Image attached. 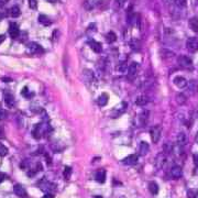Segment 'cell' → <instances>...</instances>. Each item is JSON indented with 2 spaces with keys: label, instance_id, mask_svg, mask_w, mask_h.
I'll return each mask as SVG.
<instances>
[{
  "label": "cell",
  "instance_id": "6da1fadb",
  "mask_svg": "<svg viewBox=\"0 0 198 198\" xmlns=\"http://www.w3.org/2000/svg\"><path fill=\"white\" fill-rule=\"evenodd\" d=\"M177 63L182 68H185V70H192L193 68V61L186 55H180L177 58Z\"/></svg>",
  "mask_w": 198,
  "mask_h": 198
},
{
  "label": "cell",
  "instance_id": "7a4b0ae2",
  "mask_svg": "<svg viewBox=\"0 0 198 198\" xmlns=\"http://www.w3.org/2000/svg\"><path fill=\"white\" fill-rule=\"evenodd\" d=\"M162 134V128L160 125H154L150 130V135H151V140L153 141V143H157L160 139H161Z\"/></svg>",
  "mask_w": 198,
  "mask_h": 198
},
{
  "label": "cell",
  "instance_id": "3957f363",
  "mask_svg": "<svg viewBox=\"0 0 198 198\" xmlns=\"http://www.w3.org/2000/svg\"><path fill=\"white\" fill-rule=\"evenodd\" d=\"M186 47L189 52L195 53L198 51V39L197 37H189L186 42Z\"/></svg>",
  "mask_w": 198,
  "mask_h": 198
},
{
  "label": "cell",
  "instance_id": "277c9868",
  "mask_svg": "<svg viewBox=\"0 0 198 198\" xmlns=\"http://www.w3.org/2000/svg\"><path fill=\"white\" fill-rule=\"evenodd\" d=\"M182 175H183V170L180 166H174L170 171V177L172 180H180Z\"/></svg>",
  "mask_w": 198,
  "mask_h": 198
},
{
  "label": "cell",
  "instance_id": "5b68a950",
  "mask_svg": "<svg viewBox=\"0 0 198 198\" xmlns=\"http://www.w3.org/2000/svg\"><path fill=\"white\" fill-rule=\"evenodd\" d=\"M165 163H166V156H165L164 153H160V154H157L155 157V161H154L155 167L157 168V170H160V168H162L163 166H164Z\"/></svg>",
  "mask_w": 198,
  "mask_h": 198
},
{
  "label": "cell",
  "instance_id": "8992f818",
  "mask_svg": "<svg viewBox=\"0 0 198 198\" xmlns=\"http://www.w3.org/2000/svg\"><path fill=\"white\" fill-rule=\"evenodd\" d=\"M28 50H29V52L32 53V54H39V53L43 52V49L41 47V45H39V44L35 43V42L29 43V45H28Z\"/></svg>",
  "mask_w": 198,
  "mask_h": 198
},
{
  "label": "cell",
  "instance_id": "52a82bcc",
  "mask_svg": "<svg viewBox=\"0 0 198 198\" xmlns=\"http://www.w3.org/2000/svg\"><path fill=\"white\" fill-rule=\"evenodd\" d=\"M138 155L137 154H131V155L127 156V157H125L123 160H122V163L125 165H134L138 163Z\"/></svg>",
  "mask_w": 198,
  "mask_h": 198
},
{
  "label": "cell",
  "instance_id": "ba28073f",
  "mask_svg": "<svg viewBox=\"0 0 198 198\" xmlns=\"http://www.w3.org/2000/svg\"><path fill=\"white\" fill-rule=\"evenodd\" d=\"M9 34L10 37H12V39H17L19 37V34H20V30H19L18 25L15 24V23H10L9 25Z\"/></svg>",
  "mask_w": 198,
  "mask_h": 198
},
{
  "label": "cell",
  "instance_id": "9c48e42d",
  "mask_svg": "<svg viewBox=\"0 0 198 198\" xmlns=\"http://www.w3.org/2000/svg\"><path fill=\"white\" fill-rule=\"evenodd\" d=\"M173 83L174 85L176 86V87H178V88H184V87L187 86V80L182 76H176L174 78Z\"/></svg>",
  "mask_w": 198,
  "mask_h": 198
},
{
  "label": "cell",
  "instance_id": "30bf717a",
  "mask_svg": "<svg viewBox=\"0 0 198 198\" xmlns=\"http://www.w3.org/2000/svg\"><path fill=\"white\" fill-rule=\"evenodd\" d=\"M13 192H15V194L17 196H19V197H25L27 196V190L24 189V187L22 185H19V184H17V185L13 187Z\"/></svg>",
  "mask_w": 198,
  "mask_h": 198
},
{
  "label": "cell",
  "instance_id": "8fae6325",
  "mask_svg": "<svg viewBox=\"0 0 198 198\" xmlns=\"http://www.w3.org/2000/svg\"><path fill=\"white\" fill-rule=\"evenodd\" d=\"M139 63H135V62H132L131 64L128 66V74L129 76H134L135 74L138 73L139 70Z\"/></svg>",
  "mask_w": 198,
  "mask_h": 198
},
{
  "label": "cell",
  "instance_id": "7c38bea8",
  "mask_svg": "<svg viewBox=\"0 0 198 198\" xmlns=\"http://www.w3.org/2000/svg\"><path fill=\"white\" fill-rule=\"evenodd\" d=\"M89 45H90V49L96 53H100L102 51V47H101V44L97 41H95V40H90L89 41Z\"/></svg>",
  "mask_w": 198,
  "mask_h": 198
},
{
  "label": "cell",
  "instance_id": "4fadbf2b",
  "mask_svg": "<svg viewBox=\"0 0 198 198\" xmlns=\"http://www.w3.org/2000/svg\"><path fill=\"white\" fill-rule=\"evenodd\" d=\"M95 180L100 184L105 183V182H106V171H105V170H99V171H97V173L95 175Z\"/></svg>",
  "mask_w": 198,
  "mask_h": 198
},
{
  "label": "cell",
  "instance_id": "5bb4252c",
  "mask_svg": "<svg viewBox=\"0 0 198 198\" xmlns=\"http://www.w3.org/2000/svg\"><path fill=\"white\" fill-rule=\"evenodd\" d=\"M188 25H189V28L192 29V31L198 32V18L197 17H193V18L189 19Z\"/></svg>",
  "mask_w": 198,
  "mask_h": 198
},
{
  "label": "cell",
  "instance_id": "9a60e30c",
  "mask_svg": "<svg viewBox=\"0 0 198 198\" xmlns=\"http://www.w3.org/2000/svg\"><path fill=\"white\" fill-rule=\"evenodd\" d=\"M187 85H188V93L190 95H194L198 92V84L195 82V80H192V82H189V84L187 83Z\"/></svg>",
  "mask_w": 198,
  "mask_h": 198
},
{
  "label": "cell",
  "instance_id": "2e32d148",
  "mask_svg": "<svg viewBox=\"0 0 198 198\" xmlns=\"http://www.w3.org/2000/svg\"><path fill=\"white\" fill-rule=\"evenodd\" d=\"M150 151V146L149 144L146 143V142H144V141H142L140 143V148H139V152H140L141 155H145V154H148Z\"/></svg>",
  "mask_w": 198,
  "mask_h": 198
},
{
  "label": "cell",
  "instance_id": "e0dca14e",
  "mask_svg": "<svg viewBox=\"0 0 198 198\" xmlns=\"http://www.w3.org/2000/svg\"><path fill=\"white\" fill-rule=\"evenodd\" d=\"M3 100L6 102L8 106H12L15 104V97H13V95H11L10 93H6V94H3Z\"/></svg>",
  "mask_w": 198,
  "mask_h": 198
},
{
  "label": "cell",
  "instance_id": "ac0fdd59",
  "mask_svg": "<svg viewBox=\"0 0 198 198\" xmlns=\"http://www.w3.org/2000/svg\"><path fill=\"white\" fill-rule=\"evenodd\" d=\"M176 141H177V143H178V145H180V146L186 145V143H187V138H186V134L183 133V132L178 133V135H177V138H176Z\"/></svg>",
  "mask_w": 198,
  "mask_h": 198
},
{
  "label": "cell",
  "instance_id": "d6986e66",
  "mask_svg": "<svg viewBox=\"0 0 198 198\" xmlns=\"http://www.w3.org/2000/svg\"><path fill=\"white\" fill-rule=\"evenodd\" d=\"M39 22L41 23V24L45 25V27H47V25H50L51 23H52L51 19H50L49 17L44 15H39Z\"/></svg>",
  "mask_w": 198,
  "mask_h": 198
},
{
  "label": "cell",
  "instance_id": "ffe728a7",
  "mask_svg": "<svg viewBox=\"0 0 198 198\" xmlns=\"http://www.w3.org/2000/svg\"><path fill=\"white\" fill-rule=\"evenodd\" d=\"M149 190L152 195H156L158 193V185L155 182H150L149 183Z\"/></svg>",
  "mask_w": 198,
  "mask_h": 198
},
{
  "label": "cell",
  "instance_id": "44dd1931",
  "mask_svg": "<svg viewBox=\"0 0 198 198\" xmlns=\"http://www.w3.org/2000/svg\"><path fill=\"white\" fill-rule=\"evenodd\" d=\"M108 102V95L107 94H101L99 97H98V105L100 107H104L107 105Z\"/></svg>",
  "mask_w": 198,
  "mask_h": 198
},
{
  "label": "cell",
  "instance_id": "7402d4cb",
  "mask_svg": "<svg viewBox=\"0 0 198 198\" xmlns=\"http://www.w3.org/2000/svg\"><path fill=\"white\" fill-rule=\"evenodd\" d=\"M9 15L12 17V18H17L20 15V8L18 6H13L12 8L9 9Z\"/></svg>",
  "mask_w": 198,
  "mask_h": 198
},
{
  "label": "cell",
  "instance_id": "603a6c76",
  "mask_svg": "<svg viewBox=\"0 0 198 198\" xmlns=\"http://www.w3.org/2000/svg\"><path fill=\"white\" fill-rule=\"evenodd\" d=\"M148 97L146 96H144V95H142V96H139V97L137 98V100H135V104L138 105V106H144V105L148 104Z\"/></svg>",
  "mask_w": 198,
  "mask_h": 198
},
{
  "label": "cell",
  "instance_id": "cb8c5ba5",
  "mask_svg": "<svg viewBox=\"0 0 198 198\" xmlns=\"http://www.w3.org/2000/svg\"><path fill=\"white\" fill-rule=\"evenodd\" d=\"M161 54L163 58H172V57H174L175 53L170 51V50H161Z\"/></svg>",
  "mask_w": 198,
  "mask_h": 198
},
{
  "label": "cell",
  "instance_id": "d4e9b609",
  "mask_svg": "<svg viewBox=\"0 0 198 198\" xmlns=\"http://www.w3.org/2000/svg\"><path fill=\"white\" fill-rule=\"evenodd\" d=\"M106 40L108 43H113L115 41L117 40V35L115 32H112V31H110V32H108L106 35Z\"/></svg>",
  "mask_w": 198,
  "mask_h": 198
},
{
  "label": "cell",
  "instance_id": "484cf974",
  "mask_svg": "<svg viewBox=\"0 0 198 198\" xmlns=\"http://www.w3.org/2000/svg\"><path fill=\"white\" fill-rule=\"evenodd\" d=\"M175 99H176V102L178 105H184L186 102V97L184 94H177Z\"/></svg>",
  "mask_w": 198,
  "mask_h": 198
},
{
  "label": "cell",
  "instance_id": "4316f807",
  "mask_svg": "<svg viewBox=\"0 0 198 198\" xmlns=\"http://www.w3.org/2000/svg\"><path fill=\"white\" fill-rule=\"evenodd\" d=\"M187 197L188 198H198V189H195V188L188 189V192H187Z\"/></svg>",
  "mask_w": 198,
  "mask_h": 198
},
{
  "label": "cell",
  "instance_id": "83f0119b",
  "mask_svg": "<svg viewBox=\"0 0 198 198\" xmlns=\"http://www.w3.org/2000/svg\"><path fill=\"white\" fill-rule=\"evenodd\" d=\"M146 119H148V112H142L139 116V120H140V127H142V125H145V122H146Z\"/></svg>",
  "mask_w": 198,
  "mask_h": 198
},
{
  "label": "cell",
  "instance_id": "f1b7e54d",
  "mask_svg": "<svg viewBox=\"0 0 198 198\" xmlns=\"http://www.w3.org/2000/svg\"><path fill=\"white\" fill-rule=\"evenodd\" d=\"M117 70H118L119 72H125V70H128V65H127L125 62H122V63H120V64L118 65Z\"/></svg>",
  "mask_w": 198,
  "mask_h": 198
},
{
  "label": "cell",
  "instance_id": "f546056e",
  "mask_svg": "<svg viewBox=\"0 0 198 198\" xmlns=\"http://www.w3.org/2000/svg\"><path fill=\"white\" fill-rule=\"evenodd\" d=\"M70 175H72V168L67 166V167H65V170H64V177H65V180H70Z\"/></svg>",
  "mask_w": 198,
  "mask_h": 198
},
{
  "label": "cell",
  "instance_id": "4dcf8cb0",
  "mask_svg": "<svg viewBox=\"0 0 198 198\" xmlns=\"http://www.w3.org/2000/svg\"><path fill=\"white\" fill-rule=\"evenodd\" d=\"M175 5L178 8H184L187 5V0H175Z\"/></svg>",
  "mask_w": 198,
  "mask_h": 198
},
{
  "label": "cell",
  "instance_id": "1f68e13d",
  "mask_svg": "<svg viewBox=\"0 0 198 198\" xmlns=\"http://www.w3.org/2000/svg\"><path fill=\"white\" fill-rule=\"evenodd\" d=\"M130 45H131V49L134 50V51H138V50H140V43L138 42V41H135V40H133V41L130 43Z\"/></svg>",
  "mask_w": 198,
  "mask_h": 198
},
{
  "label": "cell",
  "instance_id": "d6a6232c",
  "mask_svg": "<svg viewBox=\"0 0 198 198\" xmlns=\"http://www.w3.org/2000/svg\"><path fill=\"white\" fill-rule=\"evenodd\" d=\"M29 6H30L31 9L35 10L37 8V0H29Z\"/></svg>",
  "mask_w": 198,
  "mask_h": 198
},
{
  "label": "cell",
  "instance_id": "836d02e7",
  "mask_svg": "<svg viewBox=\"0 0 198 198\" xmlns=\"http://www.w3.org/2000/svg\"><path fill=\"white\" fill-rule=\"evenodd\" d=\"M7 153H8L7 148H5V146H0V155H1V156L7 155Z\"/></svg>",
  "mask_w": 198,
  "mask_h": 198
},
{
  "label": "cell",
  "instance_id": "e575fe53",
  "mask_svg": "<svg viewBox=\"0 0 198 198\" xmlns=\"http://www.w3.org/2000/svg\"><path fill=\"white\" fill-rule=\"evenodd\" d=\"M6 116H7L6 111H5V110H2V109H0V121L6 118Z\"/></svg>",
  "mask_w": 198,
  "mask_h": 198
},
{
  "label": "cell",
  "instance_id": "d590c367",
  "mask_svg": "<svg viewBox=\"0 0 198 198\" xmlns=\"http://www.w3.org/2000/svg\"><path fill=\"white\" fill-rule=\"evenodd\" d=\"M6 178H7V175H6V174L0 173V183H2L3 180H6Z\"/></svg>",
  "mask_w": 198,
  "mask_h": 198
},
{
  "label": "cell",
  "instance_id": "8d00e7d4",
  "mask_svg": "<svg viewBox=\"0 0 198 198\" xmlns=\"http://www.w3.org/2000/svg\"><path fill=\"white\" fill-rule=\"evenodd\" d=\"M193 158H194V163H195V165L196 166H198V155L197 154H194Z\"/></svg>",
  "mask_w": 198,
  "mask_h": 198
},
{
  "label": "cell",
  "instance_id": "74e56055",
  "mask_svg": "<svg viewBox=\"0 0 198 198\" xmlns=\"http://www.w3.org/2000/svg\"><path fill=\"white\" fill-rule=\"evenodd\" d=\"M117 1H118L119 6L122 7V6H123V5H125V1H127V0H117Z\"/></svg>",
  "mask_w": 198,
  "mask_h": 198
},
{
  "label": "cell",
  "instance_id": "f35d334b",
  "mask_svg": "<svg viewBox=\"0 0 198 198\" xmlns=\"http://www.w3.org/2000/svg\"><path fill=\"white\" fill-rule=\"evenodd\" d=\"M5 40H6V35L1 34V35H0V44H1V43H2L3 41H5Z\"/></svg>",
  "mask_w": 198,
  "mask_h": 198
},
{
  "label": "cell",
  "instance_id": "ab89813d",
  "mask_svg": "<svg viewBox=\"0 0 198 198\" xmlns=\"http://www.w3.org/2000/svg\"><path fill=\"white\" fill-rule=\"evenodd\" d=\"M53 197H54V196H53L52 194H46V195L44 196L43 198H53Z\"/></svg>",
  "mask_w": 198,
  "mask_h": 198
},
{
  "label": "cell",
  "instance_id": "60d3db41",
  "mask_svg": "<svg viewBox=\"0 0 198 198\" xmlns=\"http://www.w3.org/2000/svg\"><path fill=\"white\" fill-rule=\"evenodd\" d=\"M46 1H49L50 3H56L58 0H46Z\"/></svg>",
  "mask_w": 198,
  "mask_h": 198
},
{
  "label": "cell",
  "instance_id": "b9f144b4",
  "mask_svg": "<svg viewBox=\"0 0 198 198\" xmlns=\"http://www.w3.org/2000/svg\"><path fill=\"white\" fill-rule=\"evenodd\" d=\"M166 3H171V2H175V0H164Z\"/></svg>",
  "mask_w": 198,
  "mask_h": 198
},
{
  "label": "cell",
  "instance_id": "7bdbcfd3",
  "mask_svg": "<svg viewBox=\"0 0 198 198\" xmlns=\"http://www.w3.org/2000/svg\"><path fill=\"white\" fill-rule=\"evenodd\" d=\"M195 141L198 143V132H197V134H196V138H195Z\"/></svg>",
  "mask_w": 198,
  "mask_h": 198
},
{
  "label": "cell",
  "instance_id": "ee69618b",
  "mask_svg": "<svg viewBox=\"0 0 198 198\" xmlns=\"http://www.w3.org/2000/svg\"><path fill=\"white\" fill-rule=\"evenodd\" d=\"M96 198H100V197H99V196H96Z\"/></svg>",
  "mask_w": 198,
  "mask_h": 198
}]
</instances>
